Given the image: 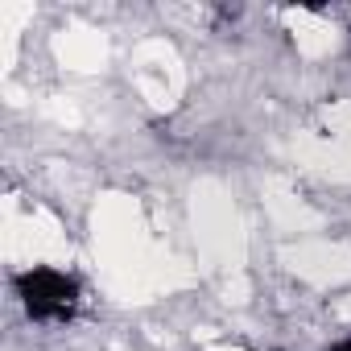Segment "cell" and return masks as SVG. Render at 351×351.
<instances>
[{
  "mask_svg": "<svg viewBox=\"0 0 351 351\" xmlns=\"http://www.w3.org/2000/svg\"><path fill=\"white\" fill-rule=\"evenodd\" d=\"M17 293L29 318L38 322H66L79 310V281L58 269H25L17 273Z\"/></svg>",
  "mask_w": 351,
  "mask_h": 351,
  "instance_id": "1",
  "label": "cell"
},
{
  "mask_svg": "<svg viewBox=\"0 0 351 351\" xmlns=\"http://www.w3.org/2000/svg\"><path fill=\"white\" fill-rule=\"evenodd\" d=\"M335 351H351V343H339V347H335Z\"/></svg>",
  "mask_w": 351,
  "mask_h": 351,
  "instance_id": "2",
  "label": "cell"
}]
</instances>
